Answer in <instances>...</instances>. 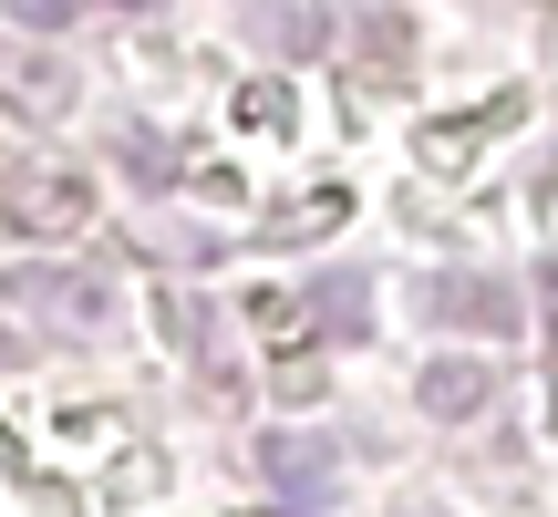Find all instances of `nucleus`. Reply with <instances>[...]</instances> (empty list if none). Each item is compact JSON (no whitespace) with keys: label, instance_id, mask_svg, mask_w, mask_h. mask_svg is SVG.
Returning a JSON list of instances; mask_svg holds the SVG:
<instances>
[{"label":"nucleus","instance_id":"nucleus-1","mask_svg":"<svg viewBox=\"0 0 558 517\" xmlns=\"http://www.w3.org/2000/svg\"><path fill=\"white\" fill-rule=\"evenodd\" d=\"M424 404L435 414H465V404H486V373L465 362V373H424Z\"/></svg>","mask_w":558,"mask_h":517}]
</instances>
